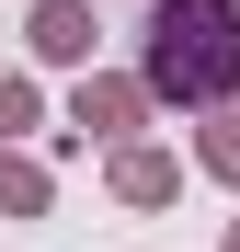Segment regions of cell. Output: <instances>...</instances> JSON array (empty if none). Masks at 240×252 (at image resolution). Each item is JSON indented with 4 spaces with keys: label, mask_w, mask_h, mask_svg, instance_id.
<instances>
[{
    "label": "cell",
    "mask_w": 240,
    "mask_h": 252,
    "mask_svg": "<svg viewBox=\"0 0 240 252\" xmlns=\"http://www.w3.org/2000/svg\"><path fill=\"white\" fill-rule=\"evenodd\" d=\"M23 46H34V69H92L103 23H92V0H34L23 12Z\"/></svg>",
    "instance_id": "cell-4"
},
{
    "label": "cell",
    "mask_w": 240,
    "mask_h": 252,
    "mask_svg": "<svg viewBox=\"0 0 240 252\" xmlns=\"http://www.w3.org/2000/svg\"><path fill=\"white\" fill-rule=\"evenodd\" d=\"M137 126H149V80L137 69H69V126H57V160L69 149H114V138H137Z\"/></svg>",
    "instance_id": "cell-2"
},
{
    "label": "cell",
    "mask_w": 240,
    "mask_h": 252,
    "mask_svg": "<svg viewBox=\"0 0 240 252\" xmlns=\"http://www.w3.org/2000/svg\"><path fill=\"white\" fill-rule=\"evenodd\" d=\"M57 206V160H34L23 138H0V218H46Z\"/></svg>",
    "instance_id": "cell-5"
},
{
    "label": "cell",
    "mask_w": 240,
    "mask_h": 252,
    "mask_svg": "<svg viewBox=\"0 0 240 252\" xmlns=\"http://www.w3.org/2000/svg\"><path fill=\"white\" fill-rule=\"evenodd\" d=\"M137 80H149V103H172V115H217L240 92V0H149Z\"/></svg>",
    "instance_id": "cell-1"
},
{
    "label": "cell",
    "mask_w": 240,
    "mask_h": 252,
    "mask_svg": "<svg viewBox=\"0 0 240 252\" xmlns=\"http://www.w3.org/2000/svg\"><path fill=\"white\" fill-rule=\"evenodd\" d=\"M217 252H240V218H229V241H217Z\"/></svg>",
    "instance_id": "cell-8"
},
{
    "label": "cell",
    "mask_w": 240,
    "mask_h": 252,
    "mask_svg": "<svg viewBox=\"0 0 240 252\" xmlns=\"http://www.w3.org/2000/svg\"><path fill=\"white\" fill-rule=\"evenodd\" d=\"M34 126H46V92L23 69H0V138H34Z\"/></svg>",
    "instance_id": "cell-7"
},
{
    "label": "cell",
    "mask_w": 240,
    "mask_h": 252,
    "mask_svg": "<svg viewBox=\"0 0 240 252\" xmlns=\"http://www.w3.org/2000/svg\"><path fill=\"white\" fill-rule=\"evenodd\" d=\"M194 172H206V184H229V195H240V115H229V103H217L206 126H194Z\"/></svg>",
    "instance_id": "cell-6"
},
{
    "label": "cell",
    "mask_w": 240,
    "mask_h": 252,
    "mask_svg": "<svg viewBox=\"0 0 240 252\" xmlns=\"http://www.w3.org/2000/svg\"><path fill=\"white\" fill-rule=\"evenodd\" d=\"M137 12H149V0H137Z\"/></svg>",
    "instance_id": "cell-9"
},
{
    "label": "cell",
    "mask_w": 240,
    "mask_h": 252,
    "mask_svg": "<svg viewBox=\"0 0 240 252\" xmlns=\"http://www.w3.org/2000/svg\"><path fill=\"white\" fill-rule=\"evenodd\" d=\"M103 184H114V206H172L183 195V149H160V138H114V160H103Z\"/></svg>",
    "instance_id": "cell-3"
}]
</instances>
